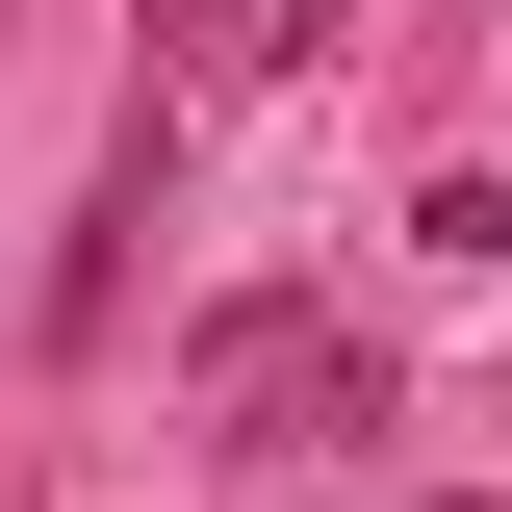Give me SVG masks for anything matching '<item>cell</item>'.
I'll return each mask as SVG.
<instances>
[{
  "mask_svg": "<svg viewBox=\"0 0 512 512\" xmlns=\"http://www.w3.org/2000/svg\"><path fill=\"white\" fill-rule=\"evenodd\" d=\"M205 410H231V461H333V436H384V359L256 282V308H205Z\"/></svg>",
  "mask_w": 512,
  "mask_h": 512,
  "instance_id": "obj_1",
  "label": "cell"
},
{
  "mask_svg": "<svg viewBox=\"0 0 512 512\" xmlns=\"http://www.w3.org/2000/svg\"><path fill=\"white\" fill-rule=\"evenodd\" d=\"M154 180H180V103L128 77V128H103V205H77V256H52V359H103V308H128V231H154Z\"/></svg>",
  "mask_w": 512,
  "mask_h": 512,
  "instance_id": "obj_2",
  "label": "cell"
},
{
  "mask_svg": "<svg viewBox=\"0 0 512 512\" xmlns=\"http://www.w3.org/2000/svg\"><path fill=\"white\" fill-rule=\"evenodd\" d=\"M256 26H282V0H154V103H180V77H231Z\"/></svg>",
  "mask_w": 512,
  "mask_h": 512,
  "instance_id": "obj_3",
  "label": "cell"
},
{
  "mask_svg": "<svg viewBox=\"0 0 512 512\" xmlns=\"http://www.w3.org/2000/svg\"><path fill=\"white\" fill-rule=\"evenodd\" d=\"M0 26H26V0H0Z\"/></svg>",
  "mask_w": 512,
  "mask_h": 512,
  "instance_id": "obj_4",
  "label": "cell"
}]
</instances>
